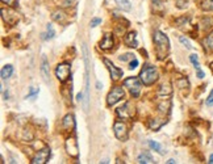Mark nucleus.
<instances>
[{"label":"nucleus","mask_w":213,"mask_h":164,"mask_svg":"<svg viewBox=\"0 0 213 164\" xmlns=\"http://www.w3.org/2000/svg\"><path fill=\"white\" fill-rule=\"evenodd\" d=\"M154 43L156 46V55H158V59H165L168 51H170V41H168V37L162 33L161 30H156L154 33Z\"/></svg>","instance_id":"obj_1"},{"label":"nucleus","mask_w":213,"mask_h":164,"mask_svg":"<svg viewBox=\"0 0 213 164\" xmlns=\"http://www.w3.org/2000/svg\"><path fill=\"white\" fill-rule=\"evenodd\" d=\"M140 78L145 85H151L158 79V70L154 66H145L140 72Z\"/></svg>","instance_id":"obj_2"},{"label":"nucleus","mask_w":213,"mask_h":164,"mask_svg":"<svg viewBox=\"0 0 213 164\" xmlns=\"http://www.w3.org/2000/svg\"><path fill=\"white\" fill-rule=\"evenodd\" d=\"M83 54H84V65H86V87H84V100H83V105H84V110H88V103H90V93H88V53H87V47L83 45Z\"/></svg>","instance_id":"obj_3"},{"label":"nucleus","mask_w":213,"mask_h":164,"mask_svg":"<svg viewBox=\"0 0 213 164\" xmlns=\"http://www.w3.org/2000/svg\"><path fill=\"white\" fill-rule=\"evenodd\" d=\"M124 85L128 88L133 97H138L141 93V80L134 76H130L124 80Z\"/></svg>","instance_id":"obj_4"},{"label":"nucleus","mask_w":213,"mask_h":164,"mask_svg":"<svg viewBox=\"0 0 213 164\" xmlns=\"http://www.w3.org/2000/svg\"><path fill=\"white\" fill-rule=\"evenodd\" d=\"M55 75H57L58 80L61 83H65V81L71 76V66L70 63H61L55 68Z\"/></svg>","instance_id":"obj_5"},{"label":"nucleus","mask_w":213,"mask_h":164,"mask_svg":"<svg viewBox=\"0 0 213 164\" xmlns=\"http://www.w3.org/2000/svg\"><path fill=\"white\" fill-rule=\"evenodd\" d=\"M124 94L125 92L121 87H113L112 91L108 93V96H106V104H108V106H112L116 103H118L124 97Z\"/></svg>","instance_id":"obj_6"},{"label":"nucleus","mask_w":213,"mask_h":164,"mask_svg":"<svg viewBox=\"0 0 213 164\" xmlns=\"http://www.w3.org/2000/svg\"><path fill=\"white\" fill-rule=\"evenodd\" d=\"M49 157H50V148L43 147L42 150H40L36 154V156L32 159V163L33 164H45V163H47Z\"/></svg>","instance_id":"obj_7"},{"label":"nucleus","mask_w":213,"mask_h":164,"mask_svg":"<svg viewBox=\"0 0 213 164\" xmlns=\"http://www.w3.org/2000/svg\"><path fill=\"white\" fill-rule=\"evenodd\" d=\"M113 131H115V135L117 139H121V141H125L128 138V129H126V125L117 121L115 122L113 125Z\"/></svg>","instance_id":"obj_8"},{"label":"nucleus","mask_w":213,"mask_h":164,"mask_svg":"<svg viewBox=\"0 0 213 164\" xmlns=\"http://www.w3.org/2000/svg\"><path fill=\"white\" fill-rule=\"evenodd\" d=\"M130 103H125L122 106H120V108H117V116L120 118H124V119H129L133 117L134 114V109L130 108Z\"/></svg>","instance_id":"obj_9"},{"label":"nucleus","mask_w":213,"mask_h":164,"mask_svg":"<svg viewBox=\"0 0 213 164\" xmlns=\"http://www.w3.org/2000/svg\"><path fill=\"white\" fill-rule=\"evenodd\" d=\"M66 151L67 154L72 157H78L79 150H78V143L75 138H67L66 139Z\"/></svg>","instance_id":"obj_10"},{"label":"nucleus","mask_w":213,"mask_h":164,"mask_svg":"<svg viewBox=\"0 0 213 164\" xmlns=\"http://www.w3.org/2000/svg\"><path fill=\"white\" fill-rule=\"evenodd\" d=\"M104 65L108 67V70H109V72H111V76H112V79H113V80H118V79L122 76V70L117 68L111 60L104 59Z\"/></svg>","instance_id":"obj_11"},{"label":"nucleus","mask_w":213,"mask_h":164,"mask_svg":"<svg viewBox=\"0 0 213 164\" xmlns=\"http://www.w3.org/2000/svg\"><path fill=\"white\" fill-rule=\"evenodd\" d=\"M113 45H115V40H113V36H112L111 33L104 34L103 40L100 41V43H99V46H100L102 50H111L112 47H113Z\"/></svg>","instance_id":"obj_12"},{"label":"nucleus","mask_w":213,"mask_h":164,"mask_svg":"<svg viewBox=\"0 0 213 164\" xmlns=\"http://www.w3.org/2000/svg\"><path fill=\"white\" fill-rule=\"evenodd\" d=\"M124 42H125V45L129 46V47H137V46H138L137 33H136V31H130V33H128L126 36H125Z\"/></svg>","instance_id":"obj_13"},{"label":"nucleus","mask_w":213,"mask_h":164,"mask_svg":"<svg viewBox=\"0 0 213 164\" xmlns=\"http://www.w3.org/2000/svg\"><path fill=\"white\" fill-rule=\"evenodd\" d=\"M62 126H63V129L71 131L75 129V119H74V116L72 114H66L65 118L62 119Z\"/></svg>","instance_id":"obj_14"},{"label":"nucleus","mask_w":213,"mask_h":164,"mask_svg":"<svg viewBox=\"0 0 213 164\" xmlns=\"http://www.w3.org/2000/svg\"><path fill=\"white\" fill-rule=\"evenodd\" d=\"M41 74H42V76H43V80L46 81H49V62H47V59H46V56L43 55L42 56V63H41Z\"/></svg>","instance_id":"obj_15"},{"label":"nucleus","mask_w":213,"mask_h":164,"mask_svg":"<svg viewBox=\"0 0 213 164\" xmlns=\"http://www.w3.org/2000/svg\"><path fill=\"white\" fill-rule=\"evenodd\" d=\"M138 163L140 164H151V163H154V159H153V156L150 155L149 152H142L140 156H138Z\"/></svg>","instance_id":"obj_16"},{"label":"nucleus","mask_w":213,"mask_h":164,"mask_svg":"<svg viewBox=\"0 0 213 164\" xmlns=\"http://www.w3.org/2000/svg\"><path fill=\"white\" fill-rule=\"evenodd\" d=\"M2 79L3 80H5V79H8V78H11L12 76V74H13V67H12L11 65H5L3 68H2Z\"/></svg>","instance_id":"obj_17"},{"label":"nucleus","mask_w":213,"mask_h":164,"mask_svg":"<svg viewBox=\"0 0 213 164\" xmlns=\"http://www.w3.org/2000/svg\"><path fill=\"white\" fill-rule=\"evenodd\" d=\"M162 125H163V121H161V119L155 118V119H150L149 128L151 129V130H154V131H158V130L162 128Z\"/></svg>","instance_id":"obj_18"},{"label":"nucleus","mask_w":213,"mask_h":164,"mask_svg":"<svg viewBox=\"0 0 213 164\" xmlns=\"http://www.w3.org/2000/svg\"><path fill=\"white\" fill-rule=\"evenodd\" d=\"M158 93L162 94V96H163V94H165V96H170V94L172 93V88H171V85L168 84V83H165V84L161 85Z\"/></svg>","instance_id":"obj_19"},{"label":"nucleus","mask_w":213,"mask_h":164,"mask_svg":"<svg viewBox=\"0 0 213 164\" xmlns=\"http://www.w3.org/2000/svg\"><path fill=\"white\" fill-rule=\"evenodd\" d=\"M116 4L118 5V8H121L122 11H130V3L128 0H115Z\"/></svg>","instance_id":"obj_20"},{"label":"nucleus","mask_w":213,"mask_h":164,"mask_svg":"<svg viewBox=\"0 0 213 164\" xmlns=\"http://www.w3.org/2000/svg\"><path fill=\"white\" fill-rule=\"evenodd\" d=\"M43 36H45V37H43L45 40H52V38H54L55 31L53 29V25L52 24H49L47 27H46V34H43Z\"/></svg>","instance_id":"obj_21"},{"label":"nucleus","mask_w":213,"mask_h":164,"mask_svg":"<svg viewBox=\"0 0 213 164\" xmlns=\"http://www.w3.org/2000/svg\"><path fill=\"white\" fill-rule=\"evenodd\" d=\"M203 11H213V0H204L200 4Z\"/></svg>","instance_id":"obj_22"},{"label":"nucleus","mask_w":213,"mask_h":164,"mask_svg":"<svg viewBox=\"0 0 213 164\" xmlns=\"http://www.w3.org/2000/svg\"><path fill=\"white\" fill-rule=\"evenodd\" d=\"M149 146H150V148H151V150L156 151V152L163 154V151H162V146H161L158 142H155V141H149Z\"/></svg>","instance_id":"obj_23"},{"label":"nucleus","mask_w":213,"mask_h":164,"mask_svg":"<svg viewBox=\"0 0 213 164\" xmlns=\"http://www.w3.org/2000/svg\"><path fill=\"white\" fill-rule=\"evenodd\" d=\"M204 43H205V46L208 47L209 50H212L213 51V31H211V33L206 36V38H205V41H204Z\"/></svg>","instance_id":"obj_24"},{"label":"nucleus","mask_w":213,"mask_h":164,"mask_svg":"<svg viewBox=\"0 0 213 164\" xmlns=\"http://www.w3.org/2000/svg\"><path fill=\"white\" fill-rule=\"evenodd\" d=\"M65 18H66V16H65V13L62 11L55 12V13L53 15V20L57 21V22H65Z\"/></svg>","instance_id":"obj_25"},{"label":"nucleus","mask_w":213,"mask_h":164,"mask_svg":"<svg viewBox=\"0 0 213 164\" xmlns=\"http://www.w3.org/2000/svg\"><path fill=\"white\" fill-rule=\"evenodd\" d=\"M190 20H191V17H180V18H176L175 20V24L178 25V27H183V25H187L190 22Z\"/></svg>","instance_id":"obj_26"},{"label":"nucleus","mask_w":213,"mask_h":164,"mask_svg":"<svg viewBox=\"0 0 213 164\" xmlns=\"http://www.w3.org/2000/svg\"><path fill=\"white\" fill-rule=\"evenodd\" d=\"M190 60L192 62L193 67H195L196 70H199V68H200V65H199V59H197V55H196V54H191V55H190Z\"/></svg>","instance_id":"obj_27"},{"label":"nucleus","mask_w":213,"mask_h":164,"mask_svg":"<svg viewBox=\"0 0 213 164\" xmlns=\"http://www.w3.org/2000/svg\"><path fill=\"white\" fill-rule=\"evenodd\" d=\"M179 41H180V43H181V45H184V46H186L187 49H192V45H191V42H190L188 40H187L184 36H180V37H179Z\"/></svg>","instance_id":"obj_28"},{"label":"nucleus","mask_w":213,"mask_h":164,"mask_svg":"<svg viewBox=\"0 0 213 164\" xmlns=\"http://www.w3.org/2000/svg\"><path fill=\"white\" fill-rule=\"evenodd\" d=\"M120 59L121 62H126V60H130V59H134V55L133 54H130V53H126V54H122V55H120Z\"/></svg>","instance_id":"obj_29"},{"label":"nucleus","mask_w":213,"mask_h":164,"mask_svg":"<svg viewBox=\"0 0 213 164\" xmlns=\"http://www.w3.org/2000/svg\"><path fill=\"white\" fill-rule=\"evenodd\" d=\"M2 2L7 5H11V7H17L18 5V0H2Z\"/></svg>","instance_id":"obj_30"},{"label":"nucleus","mask_w":213,"mask_h":164,"mask_svg":"<svg viewBox=\"0 0 213 164\" xmlns=\"http://www.w3.org/2000/svg\"><path fill=\"white\" fill-rule=\"evenodd\" d=\"M77 3V0H63V2H62V7H72V5Z\"/></svg>","instance_id":"obj_31"},{"label":"nucleus","mask_w":213,"mask_h":164,"mask_svg":"<svg viewBox=\"0 0 213 164\" xmlns=\"http://www.w3.org/2000/svg\"><path fill=\"white\" fill-rule=\"evenodd\" d=\"M187 0H178L176 2V7L178 8H180V9H184V8H187Z\"/></svg>","instance_id":"obj_32"},{"label":"nucleus","mask_w":213,"mask_h":164,"mask_svg":"<svg viewBox=\"0 0 213 164\" xmlns=\"http://www.w3.org/2000/svg\"><path fill=\"white\" fill-rule=\"evenodd\" d=\"M38 94V89L37 88H30V92L28 93V96H27V99H30V97H34V96H37Z\"/></svg>","instance_id":"obj_33"},{"label":"nucleus","mask_w":213,"mask_h":164,"mask_svg":"<svg viewBox=\"0 0 213 164\" xmlns=\"http://www.w3.org/2000/svg\"><path fill=\"white\" fill-rule=\"evenodd\" d=\"M100 22H102V18L95 17V18H92V20H91L90 25H91V28H95V27H97V25H99Z\"/></svg>","instance_id":"obj_34"},{"label":"nucleus","mask_w":213,"mask_h":164,"mask_svg":"<svg viewBox=\"0 0 213 164\" xmlns=\"http://www.w3.org/2000/svg\"><path fill=\"white\" fill-rule=\"evenodd\" d=\"M205 104L208 105V106H211V105H213V89L211 91V93H209V96L206 97V101H205Z\"/></svg>","instance_id":"obj_35"},{"label":"nucleus","mask_w":213,"mask_h":164,"mask_svg":"<svg viewBox=\"0 0 213 164\" xmlns=\"http://www.w3.org/2000/svg\"><path fill=\"white\" fill-rule=\"evenodd\" d=\"M137 66H138V60H137V59H131L130 65H129V68H130V70H134Z\"/></svg>","instance_id":"obj_36"},{"label":"nucleus","mask_w":213,"mask_h":164,"mask_svg":"<svg viewBox=\"0 0 213 164\" xmlns=\"http://www.w3.org/2000/svg\"><path fill=\"white\" fill-rule=\"evenodd\" d=\"M77 100H78L79 103H83V100H84V99H83V93H82V92L77 94Z\"/></svg>","instance_id":"obj_37"},{"label":"nucleus","mask_w":213,"mask_h":164,"mask_svg":"<svg viewBox=\"0 0 213 164\" xmlns=\"http://www.w3.org/2000/svg\"><path fill=\"white\" fill-rule=\"evenodd\" d=\"M205 76V74L201 71V68H199V70H197V78H200V79H203Z\"/></svg>","instance_id":"obj_38"},{"label":"nucleus","mask_w":213,"mask_h":164,"mask_svg":"<svg viewBox=\"0 0 213 164\" xmlns=\"http://www.w3.org/2000/svg\"><path fill=\"white\" fill-rule=\"evenodd\" d=\"M151 3L154 5H156V7H161V5H162V0H151Z\"/></svg>","instance_id":"obj_39"},{"label":"nucleus","mask_w":213,"mask_h":164,"mask_svg":"<svg viewBox=\"0 0 213 164\" xmlns=\"http://www.w3.org/2000/svg\"><path fill=\"white\" fill-rule=\"evenodd\" d=\"M3 97H4V100H8V99H9V93H8V91H3Z\"/></svg>","instance_id":"obj_40"},{"label":"nucleus","mask_w":213,"mask_h":164,"mask_svg":"<svg viewBox=\"0 0 213 164\" xmlns=\"http://www.w3.org/2000/svg\"><path fill=\"white\" fill-rule=\"evenodd\" d=\"M167 163H168V164H174V163H176V162H175V159H170Z\"/></svg>","instance_id":"obj_41"},{"label":"nucleus","mask_w":213,"mask_h":164,"mask_svg":"<svg viewBox=\"0 0 213 164\" xmlns=\"http://www.w3.org/2000/svg\"><path fill=\"white\" fill-rule=\"evenodd\" d=\"M100 163H103V164H106V163H109V160H108V159H104V160H102Z\"/></svg>","instance_id":"obj_42"},{"label":"nucleus","mask_w":213,"mask_h":164,"mask_svg":"<svg viewBox=\"0 0 213 164\" xmlns=\"http://www.w3.org/2000/svg\"><path fill=\"white\" fill-rule=\"evenodd\" d=\"M209 163H211V164H213V154H212V155H211V157H209Z\"/></svg>","instance_id":"obj_43"}]
</instances>
